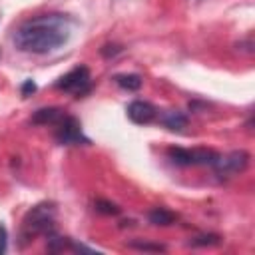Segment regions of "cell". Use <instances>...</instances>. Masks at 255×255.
<instances>
[{"label":"cell","mask_w":255,"mask_h":255,"mask_svg":"<svg viewBox=\"0 0 255 255\" xmlns=\"http://www.w3.org/2000/svg\"><path fill=\"white\" fill-rule=\"evenodd\" d=\"M72 26H74V22L66 14L34 16L16 28L12 42L22 52L48 54V52L62 48L70 40Z\"/></svg>","instance_id":"6da1fadb"},{"label":"cell","mask_w":255,"mask_h":255,"mask_svg":"<svg viewBox=\"0 0 255 255\" xmlns=\"http://www.w3.org/2000/svg\"><path fill=\"white\" fill-rule=\"evenodd\" d=\"M54 227H56V205L50 201H42L34 205L22 219V227H20L22 245H26L38 235H50L52 231H56Z\"/></svg>","instance_id":"7a4b0ae2"},{"label":"cell","mask_w":255,"mask_h":255,"mask_svg":"<svg viewBox=\"0 0 255 255\" xmlns=\"http://www.w3.org/2000/svg\"><path fill=\"white\" fill-rule=\"evenodd\" d=\"M56 88L62 90V92H68L76 98H82L86 94H90L92 90V76H90V70L86 66H76L72 68L68 74H64L58 82H56Z\"/></svg>","instance_id":"3957f363"},{"label":"cell","mask_w":255,"mask_h":255,"mask_svg":"<svg viewBox=\"0 0 255 255\" xmlns=\"http://www.w3.org/2000/svg\"><path fill=\"white\" fill-rule=\"evenodd\" d=\"M167 155L175 165H213L215 159L219 157L215 149H207V147H195V149L169 147Z\"/></svg>","instance_id":"277c9868"},{"label":"cell","mask_w":255,"mask_h":255,"mask_svg":"<svg viewBox=\"0 0 255 255\" xmlns=\"http://www.w3.org/2000/svg\"><path fill=\"white\" fill-rule=\"evenodd\" d=\"M56 141L60 145H88L90 139L82 131V124L78 118L66 114L58 124H56Z\"/></svg>","instance_id":"5b68a950"},{"label":"cell","mask_w":255,"mask_h":255,"mask_svg":"<svg viewBox=\"0 0 255 255\" xmlns=\"http://www.w3.org/2000/svg\"><path fill=\"white\" fill-rule=\"evenodd\" d=\"M247 163H249V153L245 149H235V151H229L225 155H219L211 167L215 169L217 175L231 177L235 173H241L247 167Z\"/></svg>","instance_id":"8992f818"},{"label":"cell","mask_w":255,"mask_h":255,"mask_svg":"<svg viewBox=\"0 0 255 255\" xmlns=\"http://www.w3.org/2000/svg\"><path fill=\"white\" fill-rule=\"evenodd\" d=\"M128 118L133 122V124H139V126H145V124H151L155 118H157V110L153 104L145 102V100H133L128 108Z\"/></svg>","instance_id":"52a82bcc"},{"label":"cell","mask_w":255,"mask_h":255,"mask_svg":"<svg viewBox=\"0 0 255 255\" xmlns=\"http://www.w3.org/2000/svg\"><path fill=\"white\" fill-rule=\"evenodd\" d=\"M64 116H66V110H64V108L50 106V108H40V110H36L30 122L36 124V126H56Z\"/></svg>","instance_id":"ba28073f"},{"label":"cell","mask_w":255,"mask_h":255,"mask_svg":"<svg viewBox=\"0 0 255 255\" xmlns=\"http://www.w3.org/2000/svg\"><path fill=\"white\" fill-rule=\"evenodd\" d=\"M159 122L171 131H181L187 128V116L179 110H163L159 114Z\"/></svg>","instance_id":"9c48e42d"},{"label":"cell","mask_w":255,"mask_h":255,"mask_svg":"<svg viewBox=\"0 0 255 255\" xmlns=\"http://www.w3.org/2000/svg\"><path fill=\"white\" fill-rule=\"evenodd\" d=\"M114 82L122 88V90H128V92H137L143 84L141 76L139 74H116L114 76Z\"/></svg>","instance_id":"30bf717a"},{"label":"cell","mask_w":255,"mask_h":255,"mask_svg":"<svg viewBox=\"0 0 255 255\" xmlns=\"http://www.w3.org/2000/svg\"><path fill=\"white\" fill-rule=\"evenodd\" d=\"M147 219H149V223H153V225L165 227V225H171V223L175 221V213L169 211V209H165V207H153V209L149 211Z\"/></svg>","instance_id":"8fae6325"},{"label":"cell","mask_w":255,"mask_h":255,"mask_svg":"<svg viewBox=\"0 0 255 255\" xmlns=\"http://www.w3.org/2000/svg\"><path fill=\"white\" fill-rule=\"evenodd\" d=\"M96 211L104 213V215H118L120 213V207L112 201H106V199H98L96 201Z\"/></svg>","instance_id":"7c38bea8"},{"label":"cell","mask_w":255,"mask_h":255,"mask_svg":"<svg viewBox=\"0 0 255 255\" xmlns=\"http://www.w3.org/2000/svg\"><path fill=\"white\" fill-rule=\"evenodd\" d=\"M129 247L139 249V251H165L163 245H159V243H145V241H129Z\"/></svg>","instance_id":"4fadbf2b"},{"label":"cell","mask_w":255,"mask_h":255,"mask_svg":"<svg viewBox=\"0 0 255 255\" xmlns=\"http://www.w3.org/2000/svg\"><path fill=\"white\" fill-rule=\"evenodd\" d=\"M191 245H217L219 243V235H213V233H209V235H201V237H195L193 241H189Z\"/></svg>","instance_id":"5bb4252c"},{"label":"cell","mask_w":255,"mask_h":255,"mask_svg":"<svg viewBox=\"0 0 255 255\" xmlns=\"http://www.w3.org/2000/svg\"><path fill=\"white\" fill-rule=\"evenodd\" d=\"M120 52H122V48L116 46V44H106V46L102 48V56H104V58H112V56H116V54H120Z\"/></svg>","instance_id":"9a60e30c"},{"label":"cell","mask_w":255,"mask_h":255,"mask_svg":"<svg viewBox=\"0 0 255 255\" xmlns=\"http://www.w3.org/2000/svg\"><path fill=\"white\" fill-rule=\"evenodd\" d=\"M20 92H22V96H24V98H28V96H32V94L36 92V84H34V80H26V82L22 84V88H20Z\"/></svg>","instance_id":"2e32d148"},{"label":"cell","mask_w":255,"mask_h":255,"mask_svg":"<svg viewBox=\"0 0 255 255\" xmlns=\"http://www.w3.org/2000/svg\"><path fill=\"white\" fill-rule=\"evenodd\" d=\"M6 243H8V231L4 225H0V255L6 253Z\"/></svg>","instance_id":"e0dca14e"},{"label":"cell","mask_w":255,"mask_h":255,"mask_svg":"<svg viewBox=\"0 0 255 255\" xmlns=\"http://www.w3.org/2000/svg\"><path fill=\"white\" fill-rule=\"evenodd\" d=\"M0 58H2V50H0Z\"/></svg>","instance_id":"ac0fdd59"}]
</instances>
